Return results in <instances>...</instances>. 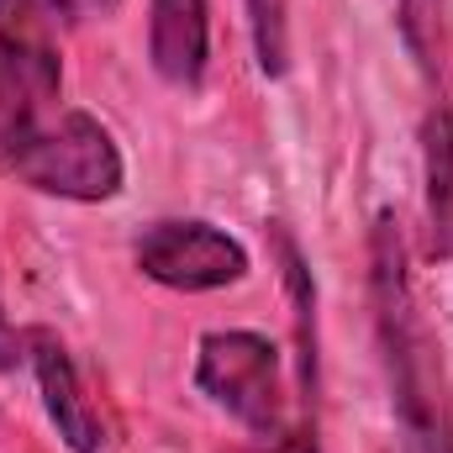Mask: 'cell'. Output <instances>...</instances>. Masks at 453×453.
I'll return each mask as SVG.
<instances>
[{"label": "cell", "instance_id": "cell-13", "mask_svg": "<svg viewBox=\"0 0 453 453\" xmlns=\"http://www.w3.org/2000/svg\"><path fill=\"white\" fill-rule=\"evenodd\" d=\"M16 358H21V338H16V333H11V322L0 317V369H11Z\"/></svg>", "mask_w": 453, "mask_h": 453}, {"label": "cell", "instance_id": "cell-6", "mask_svg": "<svg viewBox=\"0 0 453 453\" xmlns=\"http://www.w3.org/2000/svg\"><path fill=\"white\" fill-rule=\"evenodd\" d=\"M27 358H32V374H37V390H42V406L58 427V438L74 453H106V417L96 411V401L85 395V380L69 358V348L53 338L48 327H32L27 338Z\"/></svg>", "mask_w": 453, "mask_h": 453}, {"label": "cell", "instance_id": "cell-12", "mask_svg": "<svg viewBox=\"0 0 453 453\" xmlns=\"http://www.w3.org/2000/svg\"><path fill=\"white\" fill-rule=\"evenodd\" d=\"M226 453H322L317 443V417H301L285 438H274V443H258V449H226Z\"/></svg>", "mask_w": 453, "mask_h": 453}, {"label": "cell", "instance_id": "cell-7", "mask_svg": "<svg viewBox=\"0 0 453 453\" xmlns=\"http://www.w3.org/2000/svg\"><path fill=\"white\" fill-rule=\"evenodd\" d=\"M206 53H211L206 0H153L148 58H153L158 80L174 90H196L206 80Z\"/></svg>", "mask_w": 453, "mask_h": 453}, {"label": "cell", "instance_id": "cell-3", "mask_svg": "<svg viewBox=\"0 0 453 453\" xmlns=\"http://www.w3.org/2000/svg\"><path fill=\"white\" fill-rule=\"evenodd\" d=\"M11 180H21L37 196H58V201H111L121 196V153H116L111 132L96 121L90 111H58L11 164Z\"/></svg>", "mask_w": 453, "mask_h": 453}, {"label": "cell", "instance_id": "cell-4", "mask_svg": "<svg viewBox=\"0 0 453 453\" xmlns=\"http://www.w3.org/2000/svg\"><path fill=\"white\" fill-rule=\"evenodd\" d=\"M137 269L169 290H222L248 274V248L211 222H153L137 237Z\"/></svg>", "mask_w": 453, "mask_h": 453}, {"label": "cell", "instance_id": "cell-11", "mask_svg": "<svg viewBox=\"0 0 453 453\" xmlns=\"http://www.w3.org/2000/svg\"><path fill=\"white\" fill-rule=\"evenodd\" d=\"M248 27H253V53L269 80L285 74L290 64V37H285V0H248Z\"/></svg>", "mask_w": 453, "mask_h": 453}, {"label": "cell", "instance_id": "cell-1", "mask_svg": "<svg viewBox=\"0 0 453 453\" xmlns=\"http://www.w3.org/2000/svg\"><path fill=\"white\" fill-rule=\"evenodd\" d=\"M369 296H374V327L390 380V411H395V443L401 453H453V401L443 342L433 333L417 285L406 274V242L401 226L385 211L374 222L369 248Z\"/></svg>", "mask_w": 453, "mask_h": 453}, {"label": "cell", "instance_id": "cell-10", "mask_svg": "<svg viewBox=\"0 0 453 453\" xmlns=\"http://www.w3.org/2000/svg\"><path fill=\"white\" fill-rule=\"evenodd\" d=\"M443 16H449V0H401V37H406L411 58L422 64V74H433V69H438Z\"/></svg>", "mask_w": 453, "mask_h": 453}, {"label": "cell", "instance_id": "cell-8", "mask_svg": "<svg viewBox=\"0 0 453 453\" xmlns=\"http://www.w3.org/2000/svg\"><path fill=\"white\" fill-rule=\"evenodd\" d=\"M422 196H427V253H453V106H433L422 127Z\"/></svg>", "mask_w": 453, "mask_h": 453}, {"label": "cell", "instance_id": "cell-5", "mask_svg": "<svg viewBox=\"0 0 453 453\" xmlns=\"http://www.w3.org/2000/svg\"><path fill=\"white\" fill-rule=\"evenodd\" d=\"M64 69L53 42H27L0 32V169L58 116Z\"/></svg>", "mask_w": 453, "mask_h": 453}, {"label": "cell", "instance_id": "cell-2", "mask_svg": "<svg viewBox=\"0 0 453 453\" xmlns=\"http://www.w3.org/2000/svg\"><path fill=\"white\" fill-rule=\"evenodd\" d=\"M196 385L248 438L274 443L290 433L285 364H280V348L264 333H206L201 353H196Z\"/></svg>", "mask_w": 453, "mask_h": 453}, {"label": "cell", "instance_id": "cell-9", "mask_svg": "<svg viewBox=\"0 0 453 453\" xmlns=\"http://www.w3.org/2000/svg\"><path fill=\"white\" fill-rule=\"evenodd\" d=\"M116 11L121 0H0V32L27 42H53L90 21H106Z\"/></svg>", "mask_w": 453, "mask_h": 453}]
</instances>
